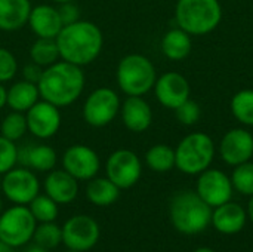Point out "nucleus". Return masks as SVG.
<instances>
[{
  "label": "nucleus",
  "mask_w": 253,
  "mask_h": 252,
  "mask_svg": "<svg viewBox=\"0 0 253 252\" xmlns=\"http://www.w3.org/2000/svg\"><path fill=\"white\" fill-rule=\"evenodd\" d=\"M55 40L59 49V58L79 67L92 64L104 46L101 28L95 22L84 19L64 25Z\"/></svg>",
  "instance_id": "f257e3e1"
},
{
  "label": "nucleus",
  "mask_w": 253,
  "mask_h": 252,
  "mask_svg": "<svg viewBox=\"0 0 253 252\" xmlns=\"http://www.w3.org/2000/svg\"><path fill=\"white\" fill-rule=\"evenodd\" d=\"M84 83L86 77L82 67L59 59L43 68L37 88L42 100L62 108L74 104L82 97Z\"/></svg>",
  "instance_id": "f03ea898"
},
{
  "label": "nucleus",
  "mask_w": 253,
  "mask_h": 252,
  "mask_svg": "<svg viewBox=\"0 0 253 252\" xmlns=\"http://www.w3.org/2000/svg\"><path fill=\"white\" fill-rule=\"evenodd\" d=\"M170 223L182 235L203 232L212 220V208L196 193L181 192L170 202Z\"/></svg>",
  "instance_id": "7ed1b4c3"
},
{
  "label": "nucleus",
  "mask_w": 253,
  "mask_h": 252,
  "mask_svg": "<svg viewBox=\"0 0 253 252\" xmlns=\"http://www.w3.org/2000/svg\"><path fill=\"white\" fill-rule=\"evenodd\" d=\"M175 18L178 27L190 36H203L219 25L222 7L218 0H178Z\"/></svg>",
  "instance_id": "20e7f679"
},
{
  "label": "nucleus",
  "mask_w": 253,
  "mask_h": 252,
  "mask_svg": "<svg viewBox=\"0 0 253 252\" xmlns=\"http://www.w3.org/2000/svg\"><path fill=\"white\" fill-rule=\"evenodd\" d=\"M116 80L127 97H142L150 92L157 80L154 64L141 53H130L120 59Z\"/></svg>",
  "instance_id": "39448f33"
},
{
  "label": "nucleus",
  "mask_w": 253,
  "mask_h": 252,
  "mask_svg": "<svg viewBox=\"0 0 253 252\" xmlns=\"http://www.w3.org/2000/svg\"><path fill=\"white\" fill-rule=\"evenodd\" d=\"M215 156V144L212 138L203 132L187 135L175 149V166L188 175L206 171Z\"/></svg>",
  "instance_id": "423d86ee"
},
{
  "label": "nucleus",
  "mask_w": 253,
  "mask_h": 252,
  "mask_svg": "<svg viewBox=\"0 0 253 252\" xmlns=\"http://www.w3.org/2000/svg\"><path fill=\"white\" fill-rule=\"evenodd\" d=\"M37 221L27 205H13L0 214V241L19 248L33 239Z\"/></svg>",
  "instance_id": "0eeeda50"
},
{
  "label": "nucleus",
  "mask_w": 253,
  "mask_h": 252,
  "mask_svg": "<svg viewBox=\"0 0 253 252\" xmlns=\"http://www.w3.org/2000/svg\"><path fill=\"white\" fill-rule=\"evenodd\" d=\"M120 98L111 88H98L89 94L83 105V119L92 128L110 125L120 113Z\"/></svg>",
  "instance_id": "6e6552de"
},
{
  "label": "nucleus",
  "mask_w": 253,
  "mask_h": 252,
  "mask_svg": "<svg viewBox=\"0 0 253 252\" xmlns=\"http://www.w3.org/2000/svg\"><path fill=\"white\" fill-rule=\"evenodd\" d=\"M0 189L13 205H28L40 192V183L34 171L19 166L12 168L0 180Z\"/></svg>",
  "instance_id": "1a4fd4ad"
},
{
  "label": "nucleus",
  "mask_w": 253,
  "mask_h": 252,
  "mask_svg": "<svg viewBox=\"0 0 253 252\" xmlns=\"http://www.w3.org/2000/svg\"><path fill=\"white\" fill-rule=\"evenodd\" d=\"M107 178H110L120 190L133 187L142 175V163L138 154L127 149L113 151L105 165Z\"/></svg>",
  "instance_id": "9d476101"
},
{
  "label": "nucleus",
  "mask_w": 253,
  "mask_h": 252,
  "mask_svg": "<svg viewBox=\"0 0 253 252\" xmlns=\"http://www.w3.org/2000/svg\"><path fill=\"white\" fill-rule=\"evenodd\" d=\"M62 229V244L67 250L86 252L92 250L99 241V226L89 215H74L68 218Z\"/></svg>",
  "instance_id": "9b49d317"
},
{
  "label": "nucleus",
  "mask_w": 253,
  "mask_h": 252,
  "mask_svg": "<svg viewBox=\"0 0 253 252\" xmlns=\"http://www.w3.org/2000/svg\"><path fill=\"white\" fill-rule=\"evenodd\" d=\"M101 168L98 153L84 144L70 146L62 154V169L79 181H89L96 177Z\"/></svg>",
  "instance_id": "f8f14e48"
},
{
  "label": "nucleus",
  "mask_w": 253,
  "mask_h": 252,
  "mask_svg": "<svg viewBox=\"0 0 253 252\" xmlns=\"http://www.w3.org/2000/svg\"><path fill=\"white\" fill-rule=\"evenodd\" d=\"M27 128L31 135L39 140H47L58 134L62 122L59 107L39 100L27 113Z\"/></svg>",
  "instance_id": "ddd939ff"
},
{
  "label": "nucleus",
  "mask_w": 253,
  "mask_h": 252,
  "mask_svg": "<svg viewBox=\"0 0 253 252\" xmlns=\"http://www.w3.org/2000/svg\"><path fill=\"white\" fill-rule=\"evenodd\" d=\"M211 208H216L228 202L233 196L231 178L219 169H206L197 180L196 192Z\"/></svg>",
  "instance_id": "4468645a"
},
{
  "label": "nucleus",
  "mask_w": 253,
  "mask_h": 252,
  "mask_svg": "<svg viewBox=\"0 0 253 252\" xmlns=\"http://www.w3.org/2000/svg\"><path fill=\"white\" fill-rule=\"evenodd\" d=\"M221 157L231 166L249 162L253 156V135L242 128L228 131L219 146Z\"/></svg>",
  "instance_id": "2eb2a0df"
},
{
  "label": "nucleus",
  "mask_w": 253,
  "mask_h": 252,
  "mask_svg": "<svg viewBox=\"0 0 253 252\" xmlns=\"http://www.w3.org/2000/svg\"><path fill=\"white\" fill-rule=\"evenodd\" d=\"M154 92L163 107L175 110L190 98V83L182 74L168 71L156 80Z\"/></svg>",
  "instance_id": "dca6fc26"
},
{
  "label": "nucleus",
  "mask_w": 253,
  "mask_h": 252,
  "mask_svg": "<svg viewBox=\"0 0 253 252\" xmlns=\"http://www.w3.org/2000/svg\"><path fill=\"white\" fill-rule=\"evenodd\" d=\"M27 25L37 37L44 39H56L64 27L58 7L50 4H37L31 7Z\"/></svg>",
  "instance_id": "f3484780"
},
{
  "label": "nucleus",
  "mask_w": 253,
  "mask_h": 252,
  "mask_svg": "<svg viewBox=\"0 0 253 252\" xmlns=\"http://www.w3.org/2000/svg\"><path fill=\"white\" fill-rule=\"evenodd\" d=\"M46 195L58 205L71 203L79 195V180L65 169H52L43 183Z\"/></svg>",
  "instance_id": "a211bd4d"
},
{
  "label": "nucleus",
  "mask_w": 253,
  "mask_h": 252,
  "mask_svg": "<svg viewBox=\"0 0 253 252\" xmlns=\"http://www.w3.org/2000/svg\"><path fill=\"white\" fill-rule=\"evenodd\" d=\"M123 125L130 131L141 134L151 126L153 111L142 97H127L120 107Z\"/></svg>",
  "instance_id": "6ab92c4d"
},
{
  "label": "nucleus",
  "mask_w": 253,
  "mask_h": 252,
  "mask_svg": "<svg viewBox=\"0 0 253 252\" xmlns=\"http://www.w3.org/2000/svg\"><path fill=\"white\" fill-rule=\"evenodd\" d=\"M58 162L56 151L47 144H27L18 147V163L31 171L50 172Z\"/></svg>",
  "instance_id": "aec40b11"
},
{
  "label": "nucleus",
  "mask_w": 253,
  "mask_h": 252,
  "mask_svg": "<svg viewBox=\"0 0 253 252\" xmlns=\"http://www.w3.org/2000/svg\"><path fill=\"white\" fill-rule=\"evenodd\" d=\"M246 218L248 212L243 209V206L228 201L212 211L211 223L222 235H236L245 227Z\"/></svg>",
  "instance_id": "412c9836"
},
{
  "label": "nucleus",
  "mask_w": 253,
  "mask_h": 252,
  "mask_svg": "<svg viewBox=\"0 0 253 252\" xmlns=\"http://www.w3.org/2000/svg\"><path fill=\"white\" fill-rule=\"evenodd\" d=\"M30 0H0V30L18 31L28 22Z\"/></svg>",
  "instance_id": "4be33fe9"
},
{
  "label": "nucleus",
  "mask_w": 253,
  "mask_h": 252,
  "mask_svg": "<svg viewBox=\"0 0 253 252\" xmlns=\"http://www.w3.org/2000/svg\"><path fill=\"white\" fill-rule=\"evenodd\" d=\"M40 100V92L36 83L19 80L7 89V107L12 111L27 113Z\"/></svg>",
  "instance_id": "5701e85b"
},
{
  "label": "nucleus",
  "mask_w": 253,
  "mask_h": 252,
  "mask_svg": "<svg viewBox=\"0 0 253 252\" xmlns=\"http://www.w3.org/2000/svg\"><path fill=\"white\" fill-rule=\"evenodd\" d=\"M160 46H162V52L166 58H169L172 61H182L190 55L193 42H191L190 34L178 27V28L169 30L163 36Z\"/></svg>",
  "instance_id": "b1692460"
},
{
  "label": "nucleus",
  "mask_w": 253,
  "mask_h": 252,
  "mask_svg": "<svg viewBox=\"0 0 253 252\" xmlns=\"http://www.w3.org/2000/svg\"><path fill=\"white\" fill-rule=\"evenodd\" d=\"M120 196V189L110 180L95 177L89 180L86 187V198L95 206H110L117 202Z\"/></svg>",
  "instance_id": "393cba45"
},
{
  "label": "nucleus",
  "mask_w": 253,
  "mask_h": 252,
  "mask_svg": "<svg viewBox=\"0 0 253 252\" xmlns=\"http://www.w3.org/2000/svg\"><path fill=\"white\" fill-rule=\"evenodd\" d=\"M59 49L55 39L37 37L30 48V61L46 68L59 61Z\"/></svg>",
  "instance_id": "a878e982"
},
{
  "label": "nucleus",
  "mask_w": 253,
  "mask_h": 252,
  "mask_svg": "<svg viewBox=\"0 0 253 252\" xmlns=\"http://www.w3.org/2000/svg\"><path fill=\"white\" fill-rule=\"evenodd\" d=\"M145 162L154 172H168L175 166V150L166 144H156L145 153Z\"/></svg>",
  "instance_id": "bb28decb"
},
{
  "label": "nucleus",
  "mask_w": 253,
  "mask_h": 252,
  "mask_svg": "<svg viewBox=\"0 0 253 252\" xmlns=\"http://www.w3.org/2000/svg\"><path fill=\"white\" fill-rule=\"evenodd\" d=\"M28 209L37 223H52L58 218V203L47 195H37L30 203Z\"/></svg>",
  "instance_id": "cd10ccee"
},
{
  "label": "nucleus",
  "mask_w": 253,
  "mask_h": 252,
  "mask_svg": "<svg viewBox=\"0 0 253 252\" xmlns=\"http://www.w3.org/2000/svg\"><path fill=\"white\" fill-rule=\"evenodd\" d=\"M231 111L240 123L253 126V89H243L233 97Z\"/></svg>",
  "instance_id": "c85d7f7f"
},
{
  "label": "nucleus",
  "mask_w": 253,
  "mask_h": 252,
  "mask_svg": "<svg viewBox=\"0 0 253 252\" xmlns=\"http://www.w3.org/2000/svg\"><path fill=\"white\" fill-rule=\"evenodd\" d=\"M25 132H28L25 113L10 111L0 122V135L13 143L21 140L25 135Z\"/></svg>",
  "instance_id": "c756f323"
},
{
  "label": "nucleus",
  "mask_w": 253,
  "mask_h": 252,
  "mask_svg": "<svg viewBox=\"0 0 253 252\" xmlns=\"http://www.w3.org/2000/svg\"><path fill=\"white\" fill-rule=\"evenodd\" d=\"M33 241L36 245L46 248V250H55L62 242V229L52 223H40L33 235Z\"/></svg>",
  "instance_id": "7c9ffc66"
},
{
  "label": "nucleus",
  "mask_w": 253,
  "mask_h": 252,
  "mask_svg": "<svg viewBox=\"0 0 253 252\" xmlns=\"http://www.w3.org/2000/svg\"><path fill=\"white\" fill-rule=\"evenodd\" d=\"M233 189L240 192L242 195L253 196V163L245 162L237 165L231 175Z\"/></svg>",
  "instance_id": "2f4dec72"
},
{
  "label": "nucleus",
  "mask_w": 253,
  "mask_h": 252,
  "mask_svg": "<svg viewBox=\"0 0 253 252\" xmlns=\"http://www.w3.org/2000/svg\"><path fill=\"white\" fill-rule=\"evenodd\" d=\"M18 165V147L13 141L0 135V175Z\"/></svg>",
  "instance_id": "473e14b6"
},
{
  "label": "nucleus",
  "mask_w": 253,
  "mask_h": 252,
  "mask_svg": "<svg viewBox=\"0 0 253 252\" xmlns=\"http://www.w3.org/2000/svg\"><path fill=\"white\" fill-rule=\"evenodd\" d=\"M18 73V61L15 55L6 49L0 48V83L10 82Z\"/></svg>",
  "instance_id": "72a5a7b5"
},
{
  "label": "nucleus",
  "mask_w": 253,
  "mask_h": 252,
  "mask_svg": "<svg viewBox=\"0 0 253 252\" xmlns=\"http://www.w3.org/2000/svg\"><path fill=\"white\" fill-rule=\"evenodd\" d=\"M175 113H176V119L179 120V123L187 125V126H191V125L197 123L199 119H200V114H202L199 104L191 101L190 98L185 102H182L179 107H176Z\"/></svg>",
  "instance_id": "f704fd0d"
},
{
  "label": "nucleus",
  "mask_w": 253,
  "mask_h": 252,
  "mask_svg": "<svg viewBox=\"0 0 253 252\" xmlns=\"http://www.w3.org/2000/svg\"><path fill=\"white\" fill-rule=\"evenodd\" d=\"M58 12H59L61 21H62L64 25L77 22L80 19V9H79V6L74 1L58 4Z\"/></svg>",
  "instance_id": "c9c22d12"
},
{
  "label": "nucleus",
  "mask_w": 253,
  "mask_h": 252,
  "mask_svg": "<svg viewBox=\"0 0 253 252\" xmlns=\"http://www.w3.org/2000/svg\"><path fill=\"white\" fill-rule=\"evenodd\" d=\"M42 73H43V67L34 64L33 61H30L28 64L24 65L22 68V79L27 80V82H31V83H39L40 77H42Z\"/></svg>",
  "instance_id": "e433bc0d"
},
{
  "label": "nucleus",
  "mask_w": 253,
  "mask_h": 252,
  "mask_svg": "<svg viewBox=\"0 0 253 252\" xmlns=\"http://www.w3.org/2000/svg\"><path fill=\"white\" fill-rule=\"evenodd\" d=\"M7 105V89L3 86V83H0V110Z\"/></svg>",
  "instance_id": "4c0bfd02"
},
{
  "label": "nucleus",
  "mask_w": 253,
  "mask_h": 252,
  "mask_svg": "<svg viewBox=\"0 0 253 252\" xmlns=\"http://www.w3.org/2000/svg\"><path fill=\"white\" fill-rule=\"evenodd\" d=\"M25 252H49V250L42 248V247H39V245H33V247H30Z\"/></svg>",
  "instance_id": "58836bf2"
},
{
  "label": "nucleus",
  "mask_w": 253,
  "mask_h": 252,
  "mask_svg": "<svg viewBox=\"0 0 253 252\" xmlns=\"http://www.w3.org/2000/svg\"><path fill=\"white\" fill-rule=\"evenodd\" d=\"M13 250H15V248L9 247L7 244H4V242L0 241V252H13Z\"/></svg>",
  "instance_id": "ea45409f"
},
{
  "label": "nucleus",
  "mask_w": 253,
  "mask_h": 252,
  "mask_svg": "<svg viewBox=\"0 0 253 252\" xmlns=\"http://www.w3.org/2000/svg\"><path fill=\"white\" fill-rule=\"evenodd\" d=\"M248 215H249L251 221L253 223V196L251 198V201H249V205H248Z\"/></svg>",
  "instance_id": "a19ab883"
},
{
  "label": "nucleus",
  "mask_w": 253,
  "mask_h": 252,
  "mask_svg": "<svg viewBox=\"0 0 253 252\" xmlns=\"http://www.w3.org/2000/svg\"><path fill=\"white\" fill-rule=\"evenodd\" d=\"M194 252H216V251H213V250H211V248H199V250H196Z\"/></svg>",
  "instance_id": "79ce46f5"
},
{
  "label": "nucleus",
  "mask_w": 253,
  "mask_h": 252,
  "mask_svg": "<svg viewBox=\"0 0 253 252\" xmlns=\"http://www.w3.org/2000/svg\"><path fill=\"white\" fill-rule=\"evenodd\" d=\"M52 1H55L56 4H62V3H68V1H74V0H52Z\"/></svg>",
  "instance_id": "37998d69"
},
{
  "label": "nucleus",
  "mask_w": 253,
  "mask_h": 252,
  "mask_svg": "<svg viewBox=\"0 0 253 252\" xmlns=\"http://www.w3.org/2000/svg\"><path fill=\"white\" fill-rule=\"evenodd\" d=\"M3 212V202H1V199H0V214Z\"/></svg>",
  "instance_id": "c03bdc74"
},
{
  "label": "nucleus",
  "mask_w": 253,
  "mask_h": 252,
  "mask_svg": "<svg viewBox=\"0 0 253 252\" xmlns=\"http://www.w3.org/2000/svg\"><path fill=\"white\" fill-rule=\"evenodd\" d=\"M65 252H80V251H73V250H67Z\"/></svg>",
  "instance_id": "a18cd8bd"
}]
</instances>
